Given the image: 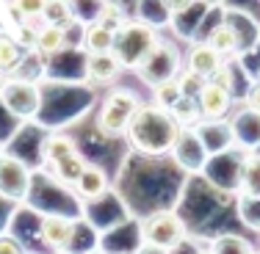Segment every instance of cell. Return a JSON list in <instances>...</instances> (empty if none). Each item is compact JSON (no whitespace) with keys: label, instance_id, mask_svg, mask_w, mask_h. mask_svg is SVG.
Segmentation results:
<instances>
[{"label":"cell","instance_id":"cell-18","mask_svg":"<svg viewBox=\"0 0 260 254\" xmlns=\"http://www.w3.org/2000/svg\"><path fill=\"white\" fill-rule=\"evenodd\" d=\"M67 45V30L55 25H42L36 30V53L39 55H55Z\"/></svg>","mask_w":260,"mask_h":254},{"label":"cell","instance_id":"cell-13","mask_svg":"<svg viewBox=\"0 0 260 254\" xmlns=\"http://www.w3.org/2000/svg\"><path fill=\"white\" fill-rule=\"evenodd\" d=\"M72 188L78 191V196H80V199L94 202V199H100V196L105 194V191H108V174H105V169H100V166L86 163L83 174L78 177V183L72 185Z\"/></svg>","mask_w":260,"mask_h":254},{"label":"cell","instance_id":"cell-25","mask_svg":"<svg viewBox=\"0 0 260 254\" xmlns=\"http://www.w3.org/2000/svg\"><path fill=\"white\" fill-rule=\"evenodd\" d=\"M20 50L22 47L17 45V39H11L9 33H0V69H14L20 64Z\"/></svg>","mask_w":260,"mask_h":254},{"label":"cell","instance_id":"cell-33","mask_svg":"<svg viewBox=\"0 0 260 254\" xmlns=\"http://www.w3.org/2000/svg\"><path fill=\"white\" fill-rule=\"evenodd\" d=\"M249 108L255 111V114H260V89L255 86V89H252V97H249Z\"/></svg>","mask_w":260,"mask_h":254},{"label":"cell","instance_id":"cell-32","mask_svg":"<svg viewBox=\"0 0 260 254\" xmlns=\"http://www.w3.org/2000/svg\"><path fill=\"white\" fill-rule=\"evenodd\" d=\"M136 254H172L169 249H160V246H150V243H141Z\"/></svg>","mask_w":260,"mask_h":254},{"label":"cell","instance_id":"cell-12","mask_svg":"<svg viewBox=\"0 0 260 254\" xmlns=\"http://www.w3.org/2000/svg\"><path fill=\"white\" fill-rule=\"evenodd\" d=\"M221 64H224V58H221L208 42H194V45L188 47V55H185V69H191L194 75H200L205 80L213 78V72L219 69Z\"/></svg>","mask_w":260,"mask_h":254},{"label":"cell","instance_id":"cell-26","mask_svg":"<svg viewBox=\"0 0 260 254\" xmlns=\"http://www.w3.org/2000/svg\"><path fill=\"white\" fill-rule=\"evenodd\" d=\"M47 0H11L14 11L25 20H34V17H42V9H45Z\"/></svg>","mask_w":260,"mask_h":254},{"label":"cell","instance_id":"cell-30","mask_svg":"<svg viewBox=\"0 0 260 254\" xmlns=\"http://www.w3.org/2000/svg\"><path fill=\"white\" fill-rule=\"evenodd\" d=\"M0 254H25L22 243L11 235H0Z\"/></svg>","mask_w":260,"mask_h":254},{"label":"cell","instance_id":"cell-8","mask_svg":"<svg viewBox=\"0 0 260 254\" xmlns=\"http://www.w3.org/2000/svg\"><path fill=\"white\" fill-rule=\"evenodd\" d=\"M75 229H78V224L72 219L50 213L39 224V240L53 251H67L72 246V240H75Z\"/></svg>","mask_w":260,"mask_h":254},{"label":"cell","instance_id":"cell-37","mask_svg":"<svg viewBox=\"0 0 260 254\" xmlns=\"http://www.w3.org/2000/svg\"><path fill=\"white\" fill-rule=\"evenodd\" d=\"M55 254H70V249H67V251H55Z\"/></svg>","mask_w":260,"mask_h":254},{"label":"cell","instance_id":"cell-23","mask_svg":"<svg viewBox=\"0 0 260 254\" xmlns=\"http://www.w3.org/2000/svg\"><path fill=\"white\" fill-rule=\"evenodd\" d=\"M210 251H213V254H255V249H252L249 240L241 238V235H230V232L213 238Z\"/></svg>","mask_w":260,"mask_h":254},{"label":"cell","instance_id":"cell-10","mask_svg":"<svg viewBox=\"0 0 260 254\" xmlns=\"http://www.w3.org/2000/svg\"><path fill=\"white\" fill-rule=\"evenodd\" d=\"M125 69L119 61V55L114 50L111 53H89L86 55V64H83V72H86V80L94 86H103V83H114L116 75Z\"/></svg>","mask_w":260,"mask_h":254},{"label":"cell","instance_id":"cell-22","mask_svg":"<svg viewBox=\"0 0 260 254\" xmlns=\"http://www.w3.org/2000/svg\"><path fill=\"white\" fill-rule=\"evenodd\" d=\"M94 22H100L103 28H108L111 33H119L122 28L127 25V17H125V9L114 0H105L100 3V11L94 14Z\"/></svg>","mask_w":260,"mask_h":254},{"label":"cell","instance_id":"cell-36","mask_svg":"<svg viewBox=\"0 0 260 254\" xmlns=\"http://www.w3.org/2000/svg\"><path fill=\"white\" fill-rule=\"evenodd\" d=\"M89 254H105V251H100V249H94V251H89Z\"/></svg>","mask_w":260,"mask_h":254},{"label":"cell","instance_id":"cell-29","mask_svg":"<svg viewBox=\"0 0 260 254\" xmlns=\"http://www.w3.org/2000/svg\"><path fill=\"white\" fill-rule=\"evenodd\" d=\"M160 3H164V11L169 17H180L183 11H188L191 6L197 3V0H160Z\"/></svg>","mask_w":260,"mask_h":254},{"label":"cell","instance_id":"cell-27","mask_svg":"<svg viewBox=\"0 0 260 254\" xmlns=\"http://www.w3.org/2000/svg\"><path fill=\"white\" fill-rule=\"evenodd\" d=\"M177 83H180V89H183L185 97H197V94H200V89L205 86V78H200V75H194L191 69H185L183 75L177 78Z\"/></svg>","mask_w":260,"mask_h":254},{"label":"cell","instance_id":"cell-6","mask_svg":"<svg viewBox=\"0 0 260 254\" xmlns=\"http://www.w3.org/2000/svg\"><path fill=\"white\" fill-rule=\"evenodd\" d=\"M0 196L14 204H22L30 196V169L25 160L9 152H0Z\"/></svg>","mask_w":260,"mask_h":254},{"label":"cell","instance_id":"cell-17","mask_svg":"<svg viewBox=\"0 0 260 254\" xmlns=\"http://www.w3.org/2000/svg\"><path fill=\"white\" fill-rule=\"evenodd\" d=\"M86 163H89V160L80 152H72V155H67V158H61L58 163H53V174L61 185H75L78 177L83 174Z\"/></svg>","mask_w":260,"mask_h":254},{"label":"cell","instance_id":"cell-4","mask_svg":"<svg viewBox=\"0 0 260 254\" xmlns=\"http://www.w3.org/2000/svg\"><path fill=\"white\" fill-rule=\"evenodd\" d=\"M185 221L175 210H158V213L141 219L139 224V238L141 243H150V246H160V249H169L175 251L177 246L185 240Z\"/></svg>","mask_w":260,"mask_h":254},{"label":"cell","instance_id":"cell-19","mask_svg":"<svg viewBox=\"0 0 260 254\" xmlns=\"http://www.w3.org/2000/svg\"><path fill=\"white\" fill-rule=\"evenodd\" d=\"M72 152H78V144L70 138V135H64V133L47 135V138H45V147H42V155H45L47 166L58 163L61 158H67V155H72Z\"/></svg>","mask_w":260,"mask_h":254},{"label":"cell","instance_id":"cell-9","mask_svg":"<svg viewBox=\"0 0 260 254\" xmlns=\"http://www.w3.org/2000/svg\"><path fill=\"white\" fill-rule=\"evenodd\" d=\"M197 102H200L202 119H224L233 105V91H227L224 86L213 83V80H205V86L197 94Z\"/></svg>","mask_w":260,"mask_h":254},{"label":"cell","instance_id":"cell-38","mask_svg":"<svg viewBox=\"0 0 260 254\" xmlns=\"http://www.w3.org/2000/svg\"><path fill=\"white\" fill-rule=\"evenodd\" d=\"M257 89H260V75H257Z\"/></svg>","mask_w":260,"mask_h":254},{"label":"cell","instance_id":"cell-24","mask_svg":"<svg viewBox=\"0 0 260 254\" xmlns=\"http://www.w3.org/2000/svg\"><path fill=\"white\" fill-rule=\"evenodd\" d=\"M180 97H183V89H180V83H177V78L160 80V83L152 86V102L160 105V108H166V111L180 100Z\"/></svg>","mask_w":260,"mask_h":254},{"label":"cell","instance_id":"cell-15","mask_svg":"<svg viewBox=\"0 0 260 254\" xmlns=\"http://www.w3.org/2000/svg\"><path fill=\"white\" fill-rule=\"evenodd\" d=\"M114 39H116V33H111V30L103 28L100 22H91V25L83 30L80 45H83L86 53H111L114 50Z\"/></svg>","mask_w":260,"mask_h":254},{"label":"cell","instance_id":"cell-31","mask_svg":"<svg viewBox=\"0 0 260 254\" xmlns=\"http://www.w3.org/2000/svg\"><path fill=\"white\" fill-rule=\"evenodd\" d=\"M210 80L219 83V86H224L227 91H233V72H230V66H227V64H221L219 69L213 72V78H210Z\"/></svg>","mask_w":260,"mask_h":254},{"label":"cell","instance_id":"cell-28","mask_svg":"<svg viewBox=\"0 0 260 254\" xmlns=\"http://www.w3.org/2000/svg\"><path fill=\"white\" fill-rule=\"evenodd\" d=\"M36 30H39V28H30L28 22H22L20 30H17V42H20V47H30V50H36Z\"/></svg>","mask_w":260,"mask_h":254},{"label":"cell","instance_id":"cell-2","mask_svg":"<svg viewBox=\"0 0 260 254\" xmlns=\"http://www.w3.org/2000/svg\"><path fill=\"white\" fill-rule=\"evenodd\" d=\"M158 45H160V39L152 33V28L141 25V22H127L114 39V53L119 55L125 69L139 72L150 61V55L158 50Z\"/></svg>","mask_w":260,"mask_h":254},{"label":"cell","instance_id":"cell-16","mask_svg":"<svg viewBox=\"0 0 260 254\" xmlns=\"http://www.w3.org/2000/svg\"><path fill=\"white\" fill-rule=\"evenodd\" d=\"M42 20L45 25H55V28H72L75 25V11H72L70 0H47L42 9Z\"/></svg>","mask_w":260,"mask_h":254},{"label":"cell","instance_id":"cell-3","mask_svg":"<svg viewBox=\"0 0 260 254\" xmlns=\"http://www.w3.org/2000/svg\"><path fill=\"white\" fill-rule=\"evenodd\" d=\"M139 105H141V100L133 94V91H127V89L111 91V94L103 100V105H100V114H97V130H100L103 135H111V138L125 135L130 122H133V116H136V111H139Z\"/></svg>","mask_w":260,"mask_h":254},{"label":"cell","instance_id":"cell-1","mask_svg":"<svg viewBox=\"0 0 260 254\" xmlns=\"http://www.w3.org/2000/svg\"><path fill=\"white\" fill-rule=\"evenodd\" d=\"M125 135L139 152L166 155L172 152L177 135H180V125L166 108H160L155 102H141Z\"/></svg>","mask_w":260,"mask_h":254},{"label":"cell","instance_id":"cell-14","mask_svg":"<svg viewBox=\"0 0 260 254\" xmlns=\"http://www.w3.org/2000/svg\"><path fill=\"white\" fill-rule=\"evenodd\" d=\"M241 194L244 196H260V152H246L241 163Z\"/></svg>","mask_w":260,"mask_h":254},{"label":"cell","instance_id":"cell-7","mask_svg":"<svg viewBox=\"0 0 260 254\" xmlns=\"http://www.w3.org/2000/svg\"><path fill=\"white\" fill-rule=\"evenodd\" d=\"M172 158L175 163L185 171H202L208 163V150L202 144L197 127H180V135H177L175 147H172Z\"/></svg>","mask_w":260,"mask_h":254},{"label":"cell","instance_id":"cell-34","mask_svg":"<svg viewBox=\"0 0 260 254\" xmlns=\"http://www.w3.org/2000/svg\"><path fill=\"white\" fill-rule=\"evenodd\" d=\"M3 83H6V69H0V89H3Z\"/></svg>","mask_w":260,"mask_h":254},{"label":"cell","instance_id":"cell-20","mask_svg":"<svg viewBox=\"0 0 260 254\" xmlns=\"http://www.w3.org/2000/svg\"><path fill=\"white\" fill-rule=\"evenodd\" d=\"M208 45L213 47L216 53L224 58V55H230L238 50V30H235L233 25H227V22H221V25H216L213 30H210V36H208Z\"/></svg>","mask_w":260,"mask_h":254},{"label":"cell","instance_id":"cell-11","mask_svg":"<svg viewBox=\"0 0 260 254\" xmlns=\"http://www.w3.org/2000/svg\"><path fill=\"white\" fill-rule=\"evenodd\" d=\"M197 133H200L208 155L224 152L235 144V130H233L230 122H224V119H202L200 125H197Z\"/></svg>","mask_w":260,"mask_h":254},{"label":"cell","instance_id":"cell-39","mask_svg":"<svg viewBox=\"0 0 260 254\" xmlns=\"http://www.w3.org/2000/svg\"><path fill=\"white\" fill-rule=\"evenodd\" d=\"M257 3H260V0H257Z\"/></svg>","mask_w":260,"mask_h":254},{"label":"cell","instance_id":"cell-5","mask_svg":"<svg viewBox=\"0 0 260 254\" xmlns=\"http://www.w3.org/2000/svg\"><path fill=\"white\" fill-rule=\"evenodd\" d=\"M0 102L6 105L11 116L17 119H30L39 114L42 108V91L34 80L25 78H6L3 89H0Z\"/></svg>","mask_w":260,"mask_h":254},{"label":"cell","instance_id":"cell-21","mask_svg":"<svg viewBox=\"0 0 260 254\" xmlns=\"http://www.w3.org/2000/svg\"><path fill=\"white\" fill-rule=\"evenodd\" d=\"M169 114L175 116V122L180 127H197L202 122V111H200V102H197V97H180L175 105L169 108Z\"/></svg>","mask_w":260,"mask_h":254},{"label":"cell","instance_id":"cell-35","mask_svg":"<svg viewBox=\"0 0 260 254\" xmlns=\"http://www.w3.org/2000/svg\"><path fill=\"white\" fill-rule=\"evenodd\" d=\"M197 254H213V251H210V249H202V251H197Z\"/></svg>","mask_w":260,"mask_h":254}]
</instances>
